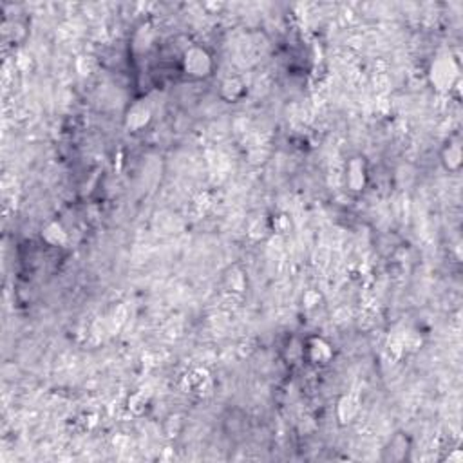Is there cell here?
<instances>
[{"instance_id": "1", "label": "cell", "mask_w": 463, "mask_h": 463, "mask_svg": "<svg viewBox=\"0 0 463 463\" xmlns=\"http://www.w3.org/2000/svg\"><path fill=\"white\" fill-rule=\"evenodd\" d=\"M181 71L192 80L208 78L214 71L212 55L201 46L187 47L181 57Z\"/></svg>"}, {"instance_id": "2", "label": "cell", "mask_w": 463, "mask_h": 463, "mask_svg": "<svg viewBox=\"0 0 463 463\" xmlns=\"http://www.w3.org/2000/svg\"><path fill=\"white\" fill-rule=\"evenodd\" d=\"M429 78L436 89L451 91L454 84H458V67L451 58L440 57L430 67Z\"/></svg>"}, {"instance_id": "3", "label": "cell", "mask_w": 463, "mask_h": 463, "mask_svg": "<svg viewBox=\"0 0 463 463\" xmlns=\"http://www.w3.org/2000/svg\"><path fill=\"white\" fill-rule=\"evenodd\" d=\"M305 356L309 364L326 365L333 358V347L324 338L314 337L305 344Z\"/></svg>"}, {"instance_id": "4", "label": "cell", "mask_w": 463, "mask_h": 463, "mask_svg": "<svg viewBox=\"0 0 463 463\" xmlns=\"http://www.w3.org/2000/svg\"><path fill=\"white\" fill-rule=\"evenodd\" d=\"M367 183V169L362 158H351L346 167V185L351 192H362Z\"/></svg>"}, {"instance_id": "5", "label": "cell", "mask_w": 463, "mask_h": 463, "mask_svg": "<svg viewBox=\"0 0 463 463\" xmlns=\"http://www.w3.org/2000/svg\"><path fill=\"white\" fill-rule=\"evenodd\" d=\"M442 163H444L445 170L449 172H458L462 169L463 163V150L462 141L458 138H451L442 149Z\"/></svg>"}, {"instance_id": "6", "label": "cell", "mask_w": 463, "mask_h": 463, "mask_svg": "<svg viewBox=\"0 0 463 463\" xmlns=\"http://www.w3.org/2000/svg\"><path fill=\"white\" fill-rule=\"evenodd\" d=\"M150 118H152V113H150L149 105L145 102H136L127 111L125 125L131 131H141L143 127L149 125Z\"/></svg>"}, {"instance_id": "7", "label": "cell", "mask_w": 463, "mask_h": 463, "mask_svg": "<svg viewBox=\"0 0 463 463\" xmlns=\"http://www.w3.org/2000/svg\"><path fill=\"white\" fill-rule=\"evenodd\" d=\"M246 94V85H244L243 80L239 78H226L223 84H221V96L226 100V102H239V100L244 98Z\"/></svg>"}, {"instance_id": "8", "label": "cell", "mask_w": 463, "mask_h": 463, "mask_svg": "<svg viewBox=\"0 0 463 463\" xmlns=\"http://www.w3.org/2000/svg\"><path fill=\"white\" fill-rule=\"evenodd\" d=\"M407 451H409V440L407 436L397 435L391 438L389 445L384 449V460H391V462H400L406 458Z\"/></svg>"}, {"instance_id": "9", "label": "cell", "mask_w": 463, "mask_h": 463, "mask_svg": "<svg viewBox=\"0 0 463 463\" xmlns=\"http://www.w3.org/2000/svg\"><path fill=\"white\" fill-rule=\"evenodd\" d=\"M358 415V403L351 397H342L337 403V417L341 424H351Z\"/></svg>"}, {"instance_id": "10", "label": "cell", "mask_w": 463, "mask_h": 463, "mask_svg": "<svg viewBox=\"0 0 463 463\" xmlns=\"http://www.w3.org/2000/svg\"><path fill=\"white\" fill-rule=\"evenodd\" d=\"M225 282L226 286H228L230 291H237V293H241V291L246 290V275H244V271L239 266H232L228 271H226Z\"/></svg>"}, {"instance_id": "11", "label": "cell", "mask_w": 463, "mask_h": 463, "mask_svg": "<svg viewBox=\"0 0 463 463\" xmlns=\"http://www.w3.org/2000/svg\"><path fill=\"white\" fill-rule=\"evenodd\" d=\"M42 237L47 244H51V246H60L67 241V234L66 230L62 228L58 223H49V225L44 228Z\"/></svg>"}]
</instances>
